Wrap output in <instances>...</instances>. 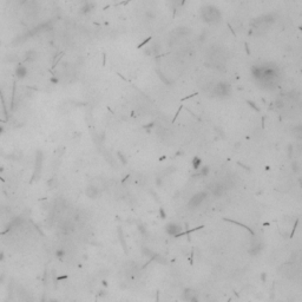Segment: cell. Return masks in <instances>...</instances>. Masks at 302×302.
I'll return each mask as SVG.
<instances>
[{"label":"cell","instance_id":"6da1fadb","mask_svg":"<svg viewBox=\"0 0 302 302\" xmlns=\"http://www.w3.org/2000/svg\"><path fill=\"white\" fill-rule=\"evenodd\" d=\"M14 77H16L17 79L19 80H22L25 79L27 77V74H28V70H27V67L24 65V64H18L16 66V69H14Z\"/></svg>","mask_w":302,"mask_h":302},{"label":"cell","instance_id":"7a4b0ae2","mask_svg":"<svg viewBox=\"0 0 302 302\" xmlns=\"http://www.w3.org/2000/svg\"><path fill=\"white\" fill-rule=\"evenodd\" d=\"M166 231H168V234H170V235L176 236V235H178V234L181 233V227L178 225V224H176V223H169V224L166 225Z\"/></svg>","mask_w":302,"mask_h":302},{"label":"cell","instance_id":"3957f363","mask_svg":"<svg viewBox=\"0 0 302 302\" xmlns=\"http://www.w3.org/2000/svg\"><path fill=\"white\" fill-rule=\"evenodd\" d=\"M205 197V192H201V194H197L190 200V205L191 207H197L200 203H201Z\"/></svg>","mask_w":302,"mask_h":302},{"label":"cell","instance_id":"277c9868","mask_svg":"<svg viewBox=\"0 0 302 302\" xmlns=\"http://www.w3.org/2000/svg\"><path fill=\"white\" fill-rule=\"evenodd\" d=\"M200 164H201V159L198 158V157H195V158H194V161H192V165H194V169H195V170H198V166H200Z\"/></svg>","mask_w":302,"mask_h":302},{"label":"cell","instance_id":"5b68a950","mask_svg":"<svg viewBox=\"0 0 302 302\" xmlns=\"http://www.w3.org/2000/svg\"><path fill=\"white\" fill-rule=\"evenodd\" d=\"M56 256H57L58 259H63L64 256H65V250H64V249H58L57 251H56Z\"/></svg>","mask_w":302,"mask_h":302},{"label":"cell","instance_id":"8992f818","mask_svg":"<svg viewBox=\"0 0 302 302\" xmlns=\"http://www.w3.org/2000/svg\"><path fill=\"white\" fill-rule=\"evenodd\" d=\"M5 259H6V256H5L4 250L0 249V262H4V261H5Z\"/></svg>","mask_w":302,"mask_h":302},{"label":"cell","instance_id":"52a82bcc","mask_svg":"<svg viewBox=\"0 0 302 302\" xmlns=\"http://www.w3.org/2000/svg\"><path fill=\"white\" fill-rule=\"evenodd\" d=\"M4 133H5V126H4L2 124H0V137H1Z\"/></svg>","mask_w":302,"mask_h":302},{"label":"cell","instance_id":"ba28073f","mask_svg":"<svg viewBox=\"0 0 302 302\" xmlns=\"http://www.w3.org/2000/svg\"><path fill=\"white\" fill-rule=\"evenodd\" d=\"M118 156H119V158L122 159L123 163H126V161H125V157H124V156H122V154H121V152H118Z\"/></svg>","mask_w":302,"mask_h":302},{"label":"cell","instance_id":"9c48e42d","mask_svg":"<svg viewBox=\"0 0 302 302\" xmlns=\"http://www.w3.org/2000/svg\"><path fill=\"white\" fill-rule=\"evenodd\" d=\"M159 212H161V214H162V216H163V218H165V214H164V210H163V209H162V208H161V211H159Z\"/></svg>","mask_w":302,"mask_h":302}]
</instances>
